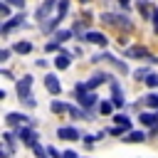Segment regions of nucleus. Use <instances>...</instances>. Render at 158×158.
Listing matches in <instances>:
<instances>
[{
	"instance_id": "4",
	"label": "nucleus",
	"mask_w": 158,
	"mask_h": 158,
	"mask_svg": "<svg viewBox=\"0 0 158 158\" xmlns=\"http://www.w3.org/2000/svg\"><path fill=\"white\" fill-rule=\"evenodd\" d=\"M57 136L64 138V141H77L79 138V131L74 126H62V128H57Z\"/></svg>"
},
{
	"instance_id": "31",
	"label": "nucleus",
	"mask_w": 158,
	"mask_h": 158,
	"mask_svg": "<svg viewBox=\"0 0 158 158\" xmlns=\"http://www.w3.org/2000/svg\"><path fill=\"white\" fill-rule=\"evenodd\" d=\"M62 158H79V156H77L74 151H64V153H62Z\"/></svg>"
},
{
	"instance_id": "36",
	"label": "nucleus",
	"mask_w": 158,
	"mask_h": 158,
	"mask_svg": "<svg viewBox=\"0 0 158 158\" xmlns=\"http://www.w3.org/2000/svg\"><path fill=\"white\" fill-rule=\"evenodd\" d=\"M153 17H156V22H158V10H156V12H153Z\"/></svg>"
},
{
	"instance_id": "24",
	"label": "nucleus",
	"mask_w": 158,
	"mask_h": 158,
	"mask_svg": "<svg viewBox=\"0 0 158 158\" xmlns=\"http://www.w3.org/2000/svg\"><path fill=\"white\" fill-rule=\"evenodd\" d=\"M32 148H35V156H37V158H47V151H44L42 146H32Z\"/></svg>"
},
{
	"instance_id": "26",
	"label": "nucleus",
	"mask_w": 158,
	"mask_h": 158,
	"mask_svg": "<svg viewBox=\"0 0 158 158\" xmlns=\"http://www.w3.org/2000/svg\"><path fill=\"white\" fill-rule=\"evenodd\" d=\"M0 15H5V17L10 15V2H2V5H0Z\"/></svg>"
},
{
	"instance_id": "15",
	"label": "nucleus",
	"mask_w": 158,
	"mask_h": 158,
	"mask_svg": "<svg viewBox=\"0 0 158 158\" xmlns=\"http://www.w3.org/2000/svg\"><path fill=\"white\" fill-rule=\"evenodd\" d=\"M138 121H141L143 126H156V114H141Z\"/></svg>"
},
{
	"instance_id": "10",
	"label": "nucleus",
	"mask_w": 158,
	"mask_h": 158,
	"mask_svg": "<svg viewBox=\"0 0 158 158\" xmlns=\"http://www.w3.org/2000/svg\"><path fill=\"white\" fill-rule=\"evenodd\" d=\"M106 79H109V77H106V74H104V72H99V74H94V77H91V79H89V81H84V84H86V89H89V91H91V89H96V86H99V84H104V81H106Z\"/></svg>"
},
{
	"instance_id": "1",
	"label": "nucleus",
	"mask_w": 158,
	"mask_h": 158,
	"mask_svg": "<svg viewBox=\"0 0 158 158\" xmlns=\"http://www.w3.org/2000/svg\"><path fill=\"white\" fill-rule=\"evenodd\" d=\"M5 121H7V126H22V123H30V126H32V123H35L27 114H15V111H12V114H7V116H5Z\"/></svg>"
},
{
	"instance_id": "17",
	"label": "nucleus",
	"mask_w": 158,
	"mask_h": 158,
	"mask_svg": "<svg viewBox=\"0 0 158 158\" xmlns=\"http://www.w3.org/2000/svg\"><path fill=\"white\" fill-rule=\"evenodd\" d=\"M67 10H69V0H59L57 2V17H64Z\"/></svg>"
},
{
	"instance_id": "33",
	"label": "nucleus",
	"mask_w": 158,
	"mask_h": 158,
	"mask_svg": "<svg viewBox=\"0 0 158 158\" xmlns=\"http://www.w3.org/2000/svg\"><path fill=\"white\" fill-rule=\"evenodd\" d=\"M47 153H49L52 158H59V153H57V148H47Z\"/></svg>"
},
{
	"instance_id": "5",
	"label": "nucleus",
	"mask_w": 158,
	"mask_h": 158,
	"mask_svg": "<svg viewBox=\"0 0 158 158\" xmlns=\"http://www.w3.org/2000/svg\"><path fill=\"white\" fill-rule=\"evenodd\" d=\"M104 20H106V22H111V25H121V27H126V30L131 27V22H128V17H126V15H111V12H106V15H104Z\"/></svg>"
},
{
	"instance_id": "19",
	"label": "nucleus",
	"mask_w": 158,
	"mask_h": 158,
	"mask_svg": "<svg viewBox=\"0 0 158 158\" xmlns=\"http://www.w3.org/2000/svg\"><path fill=\"white\" fill-rule=\"evenodd\" d=\"M143 101H146V104H148L151 109H158V94H148V96H146Z\"/></svg>"
},
{
	"instance_id": "35",
	"label": "nucleus",
	"mask_w": 158,
	"mask_h": 158,
	"mask_svg": "<svg viewBox=\"0 0 158 158\" xmlns=\"http://www.w3.org/2000/svg\"><path fill=\"white\" fill-rule=\"evenodd\" d=\"M153 131H158V114H156V126H153Z\"/></svg>"
},
{
	"instance_id": "22",
	"label": "nucleus",
	"mask_w": 158,
	"mask_h": 158,
	"mask_svg": "<svg viewBox=\"0 0 158 158\" xmlns=\"http://www.w3.org/2000/svg\"><path fill=\"white\" fill-rule=\"evenodd\" d=\"M59 20H62V17H52V20H49V22L44 25V32H49L52 27H57V25H59Z\"/></svg>"
},
{
	"instance_id": "25",
	"label": "nucleus",
	"mask_w": 158,
	"mask_h": 158,
	"mask_svg": "<svg viewBox=\"0 0 158 158\" xmlns=\"http://www.w3.org/2000/svg\"><path fill=\"white\" fill-rule=\"evenodd\" d=\"M146 84H148V86H158V74H148Z\"/></svg>"
},
{
	"instance_id": "21",
	"label": "nucleus",
	"mask_w": 158,
	"mask_h": 158,
	"mask_svg": "<svg viewBox=\"0 0 158 158\" xmlns=\"http://www.w3.org/2000/svg\"><path fill=\"white\" fill-rule=\"evenodd\" d=\"M69 35H72L69 30H59V32L54 35V40H57V42H64V40H69Z\"/></svg>"
},
{
	"instance_id": "23",
	"label": "nucleus",
	"mask_w": 158,
	"mask_h": 158,
	"mask_svg": "<svg viewBox=\"0 0 158 158\" xmlns=\"http://www.w3.org/2000/svg\"><path fill=\"white\" fill-rule=\"evenodd\" d=\"M99 111H101V114H111V104H109V101H101V104H99Z\"/></svg>"
},
{
	"instance_id": "13",
	"label": "nucleus",
	"mask_w": 158,
	"mask_h": 158,
	"mask_svg": "<svg viewBox=\"0 0 158 158\" xmlns=\"http://www.w3.org/2000/svg\"><path fill=\"white\" fill-rule=\"evenodd\" d=\"M17 54H27V52H32V44L30 42H15V47H12Z\"/></svg>"
},
{
	"instance_id": "28",
	"label": "nucleus",
	"mask_w": 158,
	"mask_h": 158,
	"mask_svg": "<svg viewBox=\"0 0 158 158\" xmlns=\"http://www.w3.org/2000/svg\"><path fill=\"white\" fill-rule=\"evenodd\" d=\"M96 138H99V136H84V143H86V146H94Z\"/></svg>"
},
{
	"instance_id": "30",
	"label": "nucleus",
	"mask_w": 158,
	"mask_h": 158,
	"mask_svg": "<svg viewBox=\"0 0 158 158\" xmlns=\"http://www.w3.org/2000/svg\"><path fill=\"white\" fill-rule=\"evenodd\" d=\"M59 44H62V42H57V40H52V42H49V44H47V49H49V52H52V49H57V47H59Z\"/></svg>"
},
{
	"instance_id": "29",
	"label": "nucleus",
	"mask_w": 158,
	"mask_h": 158,
	"mask_svg": "<svg viewBox=\"0 0 158 158\" xmlns=\"http://www.w3.org/2000/svg\"><path fill=\"white\" fill-rule=\"evenodd\" d=\"M5 2H10V5H15V7H20V10H22V5H25V0H5Z\"/></svg>"
},
{
	"instance_id": "16",
	"label": "nucleus",
	"mask_w": 158,
	"mask_h": 158,
	"mask_svg": "<svg viewBox=\"0 0 158 158\" xmlns=\"http://www.w3.org/2000/svg\"><path fill=\"white\" fill-rule=\"evenodd\" d=\"M114 121H116V126H126V128L131 126V118H128L126 114H116V116H114Z\"/></svg>"
},
{
	"instance_id": "18",
	"label": "nucleus",
	"mask_w": 158,
	"mask_h": 158,
	"mask_svg": "<svg viewBox=\"0 0 158 158\" xmlns=\"http://www.w3.org/2000/svg\"><path fill=\"white\" fill-rule=\"evenodd\" d=\"M143 138H146V133H143V131H131V133H128V138H126V141H131V143H136V141H138V143H141V141H143Z\"/></svg>"
},
{
	"instance_id": "2",
	"label": "nucleus",
	"mask_w": 158,
	"mask_h": 158,
	"mask_svg": "<svg viewBox=\"0 0 158 158\" xmlns=\"http://www.w3.org/2000/svg\"><path fill=\"white\" fill-rule=\"evenodd\" d=\"M30 89H32V77H22V79L17 81V96H20V99L32 96V94H30Z\"/></svg>"
},
{
	"instance_id": "32",
	"label": "nucleus",
	"mask_w": 158,
	"mask_h": 158,
	"mask_svg": "<svg viewBox=\"0 0 158 158\" xmlns=\"http://www.w3.org/2000/svg\"><path fill=\"white\" fill-rule=\"evenodd\" d=\"M7 57H10V49H2V52H0V62H5Z\"/></svg>"
},
{
	"instance_id": "6",
	"label": "nucleus",
	"mask_w": 158,
	"mask_h": 158,
	"mask_svg": "<svg viewBox=\"0 0 158 158\" xmlns=\"http://www.w3.org/2000/svg\"><path fill=\"white\" fill-rule=\"evenodd\" d=\"M44 86H47L49 94H59V91H62V84H59V79H57L54 74H47V77H44Z\"/></svg>"
},
{
	"instance_id": "20",
	"label": "nucleus",
	"mask_w": 158,
	"mask_h": 158,
	"mask_svg": "<svg viewBox=\"0 0 158 158\" xmlns=\"http://www.w3.org/2000/svg\"><path fill=\"white\" fill-rule=\"evenodd\" d=\"M72 106H67L64 101H52V111H69Z\"/></svg>"
},
{
	"instance_id": "12",
	"label": "nucleus",
	"mask_w": 158,
	"mask_h": 158,
	"mask_svg": "<svg viewBox=\"0 0 158 158\" xmlns=\"http://www.w3.org/2000/svg\"><path fill=\"white\" fill-rule=\"evenodd\" d=\"M69 64H72L69 54H57V57H54V67H57V69H67Z\"/></svg>"
},
{
	"instance_id": "8",
	"label": "nucleus",
	"mask_w": 158,
	"mask_h": 158,
	"mask_svg": "<svg viewBox=\"0 0 158 158\" xmlns=\"http://www.w3.org/2000/svg\"><path fill=\"white\" fill-rule=\"evenodd\" d=\"M52 10H54V0H44V2L37 7V12H35V15H37V20H44Z\"/></svg>"
},
{
	"instance_id": "11",
	"label": "nucleus",
	"mask_w": 158,
	"mask_h": 158,
	"mask_svg": "<svg viewBox=\"0 0 158 158\" xmlns=\"http://www.w3.org/2000/svg\"><path fill=\"white\" fill-rule=\"evenodd\" d=\"M22 20H25V15H22V12H20V15H15L12 20H7V22L2 25V32H10L12 27H17V25H22Z\"/></svg>"
},
{
	"instance_id": "9",
	"label": "nucleus",
	"mask_w": 158,
	"mask_h": 158,
	"mask_svg": "<svg viewBox=\"0 0 158 158\" xmlns=\"http://www.w3.org/2000/svg\"><path fill=\"white\" fill-rule=\"evenodd\" d=\"M111 101H114V106H123V91H121V86L116 84V81H111Z\"/></svg>"
},
{
	"instance_id": "7",
	"label": "nucleus",
	"mask_w": 158,
	"mask_h": 158,
	"mask_svg": "<svg viewBox=\"0 0 158 158\" xmlns=\"http://www.w3.org/2000/svg\"><path fill=\"white\" fill-rule=\"evenodd\" d=\"M84 40L86 42H91V44H99V47H104L109 40H106V35H101V32H86L84 35Z\"/></svg>"
},
{
	"instance_id": "3",
	"label": "nucleus",
	"mask_w": 158,
	"mask_h": 158,
	"mask_svg": "<svg viewBox=\"0 0 158 158\" xmlns=\"http://www.w3.org/2000/svg\"><path fill=\"white\" fill-rule=\"evenodd\" d=\"M15 133H17V138H22L27 146H37V143H35V138H37V136H35V131H32V128H27V126H17V131H15Z\"/></svg>"
},
{
	"instance_id": "34",
	"label": "nucleus",
	"mask_w": 158,
	"mask_h": 158,
	"mask_svg": "<svg viewBox=\"0 0 158 158\" xmlns=\"http://www.w3.org/2000/svg\"><path fill=\"white\" fill-rule=\"evenodd\" d=\"M118 2H121L123 7H128V2H131V0H118Z\"/></svg>"
},
{
	"instance_id": "14",
	"label": "nucleus",
	"mask_w": 158,
	"mask_h": 158,
	"mask_svg": "<svg viewBox=\"0 0 158 158\" xmlns=\"http://www.w3.org/2000/svg\"><path fill=\"white\" fill-rule=\"evenodd\" d=\"M128 57H146V59H148L151 54H148V49H143V47H131V49H128Z\"/></svg>"
},
{
	"instance_id": "27",
	"label": "nucleus",
	"mask_w": 158,
	"mask_h": 158,
	"mask_svg": "<svg viewBox=\"0 0 158 158\" xmlns=\"http://www.w3.org/2000/svg\"><path fill=\"white\" fill-rule=\"evenodd\" d=\"M148 74H151L148 69H136V72H133V77H136V79H138V77H148Z\"/></svg>"
}]
</instances>
